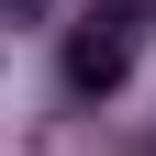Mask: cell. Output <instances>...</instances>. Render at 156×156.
Here are the masks:
<instances>
[{"instance_id": "cell-1", "label": "cell", "mask_w": 156, "mask_h": 156, "mask_svg": "<svg viewBox=\"0 0 156 156\" xmlns=\"http://www.w3.org/2000/svg\"><path fill=\"white\" fill-rule=\"evenodd\" d=\"M123 78H134V34L112 23V11H89V23L67 34V89H78V101H112Z\"/></svg>"}, {"instance_id": "cell-2", "label": "cell", "mask_w": 156, "mask_h": 156, "mask_svg": "<svg viewBox=\"0 0 156 156\" xmlns=\"http://www.w3.org/2000/svg\"><path fill=\"white\" fill-rule=\"evenodd\" d=\"M0 11H11V23H34V11H45V0H0Z\"/></svg>"}]
</instances>
